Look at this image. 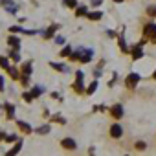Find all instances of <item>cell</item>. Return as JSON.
Wrapping results in <instances>:
<instances>
[{
	"mask_svg": "<svg viewBox=\"0 0 156 156\" xmlns=\"http://www.w3.org/2000/svg\"><path fill=\"white\" fill-rule=\"evenodd\" d=\"M57 30H59V24H51V26L42 33V39H46V41H48V39H51V37L55 35V31H57Z\"/></svg>",
	"mask_w": 156,
	"mask_h": 156,
	"instance_id": "obj_14",
	"label": "cell"
},
{
	"mask_svg": "<svg viewBox=\"0 0 156 156\" xmlns=\"http://www.w3.org/2000/svg\"><path fill=\"white\" fill-rule=\"evenodd\" d=\"M118 44H119V50H121V53H129V46H127V42H125V33H123V31L119 33Z\"/></svg>",
	"mask_w": 156,
	"mask_h": 156,
	"instance_id": "obj_17",
	"label": "cell"
},
{
	"mask_svg": "<svg viewBox=\"0 0 156 156\" xmlns=\"http://www.w3.org/2000/svg\"><path fill=\"white\" fill-rule=\"evenodd\" d=\"M70 53H72V46H70V44H66V46L59 51V57H70Z\"/></svg>",
	"mask_w": 156,
	"mask_h": 156,
	"instance_id": "obj_31",
	"label": "cell"
},
{
	"mask_svg": "<svg viewBox=\"0 0 156 156\" xmlns=\"http://www.w3.org/2000/svg\"><path fill=\"white\" fill-rule=\"evenodd\" d=\"M17 127H19V130H20L22 134H26V136H30V134H33V132H35V130L31 129V125H30V123H26V121H20V119L17 121Z\"/></svg>",
	"mask_w": 156,
	"mask_h": 156,
	"instance_id": "obj_9",
	"label": "cell"
},
{
	"mask_svg": "<svg viewBox=\"0 0 156 156\" xmlns=\"http://www.w3.org/2000/svg\"><path fill=\"white\" fill-rule=\"evenodd\" d=\"M108 114H110V118H112V119L119 121V119H123V116H125V108H123V105H121V103H114V105L108 108Z\"/></svg>",
	"mask_w": 156,
	"mask_h": 156,
	"instance_id": "obj_3",
	"label": "cell"
},
{
	"mask_svg": "<svg viewBox=\"0 0 156 156\" xmlns=\"http://www.w3.org/2000/svg\"><path fill=\"white\" fill-rule=\"evenodd\" d=\"M151 42H152V44H156V33H154V35L151 37Z\"/></svg>",
	"mask_w": 156,
	"mask_h": 156,
	"instance_id": "obj_40",
	"label": "cell"
},
{
	"mask_svg": "<svg viewBox=\"0 0 156 156\" xmlns=\"http://www.w3.org/2000/svg\"><path fill=\"white\" fill-rule=\"evenodd\" d=\"M73 13H75V17H77V19H83V17H87V15H88V6H87V4L77 6V8L73 9Z\"/></svg>",
	"mask_w": 156,
	"mask_h": 156,
	"instance_id": "obj_12",
	"label": "cell"
},
{
	"mask_svg": "<svg viewBox=\"0 0 156 156\" xmlns=\"http://www.w3.org/2000/svg\"><path fill=\"white\" fill-rule=\"evenodd\" d=\"M83 79H85V73L81 72V70H77L75 72V81H73V85H72V88H73V92L75 94H79V96H85V83H83Z\"/></svg>",
	"mask_w": 156,
	"mask_h": 156,
	"instance_id": "obj_1",
	"label": "cell"
},
{
	"mask_svg": "<svg viewBox=\"0 0 156 156\" xmlns=\"http://www.w3.org/2000/svg\"><path fill=\"white\" fill-rule=\"evenodd\" d=\"M92 57H94V51H92L90 48H81V57H79V62H81V64L90 62Z\"/></svg>",
	"mask_w": 156,
	"mask_h": 156,
	"instance_id": "obj_7",
	"label": "cell"
},
{
	"mask_svg": "<svg viewBox=\"0 0 156 156\" xmlns=\"http://www.w3.org/2000/svg\"><path fill=\"white\" fill-rule=\"evenodd\" d=\"M48 119H50L51 123H59V125H66V119H64V118H62L61 114H53V116H50Z\"/></svg>",
	"mask_w": 156,
	"mask_h": 156,
	"instance_id": "obj_24",
	"label": "cell"
},
{
	"mask_svg": "<svg viewBox=\"0 0 156 156\" xmlns=\"http://www.w3.org/2000/svg\"><path fill=\"white\" fill-rule=\"evenodd\" d=\"M50 96H51V99H61V96H59V94H57V92H51V94H50Z\"/></svg>",
	"mask_w": 156,
	"mask_h": 156,
	"instance_id": "obj_39",
	"label": "cell"
},
{
	"mask_svg": "<svg viewBox=\"0 0 156 156\" xmlns=\"http://www.w3.org/2000/svg\"><path fill=\"white\" fill-rule=\"evenodd\" d=\"M98 85H99L98 81H92V83L88 85V88H87V92H85V96H92V94H94V92L98 90Z\"/></svg>",
	"mask_w": 156,
	"mask_h": 156,
	"instance_id": "obj_29",
	"label": "cell"
},
{
	"mask_svg": "<svg viewBox=\"0 0 156 156\" xmlns=\"http://www.w3.org/2000/svg\"><path fill=\"white\" fill-rule=\"evenodd\" d=\"M6 87H4V79H2V75H0V92H4Z\"/></svg>",
	"mask_w": 156,
	"mask_h": 156,
	"instance_id": "obj_38",
	"label": "cell"
},
{
	"mask_svg": "<svg viewBox=\"0 0 156 156\" xmlns=\"http://www.w3.org/2000/svg\"><path fill=\"white\" fill-rule=\"evenodd\" d=\"M30 92H31V94H33V98L37 99V98H41V96L44 94V87H41V85H35V87H33Z\"/></svg>",
	"mask_w": 156,
	"mask_h": 156,
	"instance_id": "obj_23",
	"label": "cell"
},
{
	"mask_svg": "<svg viewBox=\"0 0 156 156\" xmlns=\"http://www.w3.org/2000/svg\"><path fill=\"white\" fill-rule=\"evenodd\" d=\"M108 136L114 138V140H119V138L123 136V127H121L119 123H112L110 129H108Z\"/></svg>",
	"mask_w": 156,
	"mask_h": 156,
	"instance_id": "obj_5",
	"label": "cell"
},
{
	"mask_svg": "<svg viewBox=\"0 0 156 156\" xmlns=\"http://www.w3.org/2000/svg\"><path fill=\"white\" fill-rule=\"evenodd\" d=\"M35 132H37L39 136H46V134L51 132V125H41L39 129H35Z\"/></svg>",
	"mask_w": 156,
	"mask_h": 156,
	"instance_id": "obj_21",
	"label": "cell"
},
{
	"mask_svg": "<svg viewBox=\"0 0 156 156\" xmlns=\"http://www.w3.org/2000/svg\"><path fill=\"white\" fill-rule=\"evenodd\" d=\"M4 110H6V119L13 121L15 119V105L13 103H4Z\"/></svg>",
	"mask_w": 156,
	"mask_h": 156,
	"instance_id": "obj_10",
	"label": "cell"
},
{
	"mask_svg": "<svg viewBox=\"0 0 156 156\" xmlns=\"http://www.w3.org/2000/svg\"><path fill=\"white\" fill-rule=\"evenodd\" d=\"M62 4H64V8H68V9H75L77 6V0H62Z\"/></svg>",
	"mask_w": 156,
	"mask_h": 156,
	"instance_id": "obj_30",
	"label": "cell"
},
{
	"mask_svg": "<svg viewBox=\"0 0 156 156\" xmlns=\"http://www.w3.org/2000/svg\"><path fill=\"white\" fill-rule=\"evenodd\" d=\"M0 4L4 6V9H6L9 15H15V13H17V6H15V2H13V0H2Z\"/></svg>",
	"mask_w": 156,
	"mask_h": 156,
	"instance_id": "obj_11",
	"label": "cell"
},
{
	"mask_svg": "<svg viewBox=\"0 0 156 156\" xmlns=\"http://www.w3.org/2000/svg\"><path fill=\"white\" fill-rule=\"evenodd\" d=\"M22 99L30 105V103H33V99H35V98H33V94H31V92H26V90H24V92H22Z\"/></svg>",
	"mask_w": 156,
	"mask_h": 156,
	"instance_id": "obj_32",
	"label": "cell"
},
{
	"mask_svg": "<svg viewBox=\"0 0 156 156\" xmlns=\"http://www.w3.org/2000/svg\"><path fill=\"white\" fill-rule=\"evenodd\" d=\"M59 145H61L64 151H70V152H73V151L77 149V143H75L73 138H62V140L59 141Z\"/></svg>",
	"mask_w": 156,
	"mask_h": 156,
	"instance_id": "obj_6",
	"label": "cell"
},
{
	"mask_svg": "<svg viewBox=\"0 0 156 156\" xmlns=\"http://www.w3.org/2000/svg\"><path fill=\"white\" fill-rule=\"evenodd\" d=\"M134 151H138V152H145V151H147V143L141 141V140L134 141Z\"/></svg>",
	"mask_w": 156,
	"mask_h": 156,
	"instance_id": "obj_26",
	"label": "cell"
},
{
	"mask_svg": "<svg viewBox=\"0 0 156 156\" xmlns=\"http://www.w3.org/2000/svg\"><path fill=\"white\" fill-rule=\"evenodd\" d=\"M154 33H156V24H154V22H147V24L143 26V37L151 41V37H152Z\"/></svg>",
	"mask_w": 156,
	"mask_h": 156,
	"instance_id": "obj_8",
	"label": "cell"
},
{
	"mask_svg": "<svg viewBox=\"0 0 156 156\" xmlns=\"http://www.w3.org/2000/svg\"><path fill=\"white\" fill-rule=\"evenodd\" d=\"M145 15H147L149 19H156V4H152V6H147V9H145Z\"/></svg>",
	"mask_w": 156,
	"mask_h": 156,
	"instance_id": "obj_27",
	"label": "cell"
},
{
	"mask_svg": "<svg viewBox=\"0 0 156 156\" xmlns=\"http://www.w3.org/2000/svg\"><path fill=\"white\" fill-rule=\"evenodd\" d=\"M140 81H141V75H140L138 72H130V73L125 77V87H127L129 90H134Z\"/></svg>",
	"mask_w": 156,
	"mask_h": 156,
	"instance_id": "obj_2",
	"label": "cell"
},
{
	"mask_svg": "<svg viewBox=\"0 0 156 156\" xmlns=\"http://www.w3.org/2000/svg\"><path fill=\"white\" fill-rule=\"evenodd\" d=\"M31 61H26L24 64H22V68H20V73L22 75H31Z\"/></svg>",
	"mask_w": 156,
	"mask_h": 156,
	"instance_id": "obj_22",
	"label": "cell"
},
{
	"mask_svg": "<svg viewBox=\"0 0 156 156\" xmlns=\"http://www.w3.org/2000/svg\"><path fill=\"white\" fill-rule=\"evenodd\" d=\"M101 4H103V0H90V6H94V8H98Z\"/></svg>",
	"mask_w": 156,
	"mask_h": 156,
	"instance_id": "obj_35",
	"label": "cell"
},
{
	"mask_svg": "<svg viewBox=\"0 0 156 156\" xmlns=\"http://www.w3.org/2000/svg\"><path fill=\"white\" fill-rule=\"evenodd\" d=\"M55 42H57V44H64V37H61V35L55 37Z\"/></svg>",
	"mask_w": 156,
	"mask_h": 156,
	"instance_id": "obj_36",
	"label": "cell"
},
{
	"mask_svg": "<svg viewBox=\"0 0 156 156\" xmlns=\"http://www.w3.org/2000/svg\"><path fill=\"white\" fill-rule=\"evenodd\" d=\"M112 2H114V4H123L125 0H112Z\"/></svg>",
	"mask_w": 156,
	"mask_h": 156,
	"instance_id": "obj_41",
	"label": "cell"
},
{
	"mask_svg": "<svg viewBox=\"0 0 156 156\" xmlns=\"http://www.w3.org/2000/svg\"><path fill=\"white\" fill-rule=\"evenodd\" d=\"M9 61H11V59H9L8 55H0V68H2V70H8V68L11 66Z\"/></svg>",
	"mask_w": 156,
	"mask_h": 156,
	"instance_id": "obj_25",
	"label": "cell"
},
{
	"mask_svg": "<svg viewBox=\"0 0 156 156\" xmlns=\"http://www.w3.org/2000/svg\"><path fill=\"white\" fill-rule=\"evenodd\" d=\"M50 68H53L55 72H61V73H66V72H68V66H66V64H61V62H53V61L50 62Z\"/></svg>",
	"mask_w": 156,
	"mask_h": 156,
	"instance_id": "obj_19",
	"label": "cell"
},
{
	"mask_svg": "<svg viewBox=\"0 0 156 156\" xmlns=\"http://www.w3.org/2000/svg\"><path fill=\"white\" fill-rule=\"evenodd\" d=\"M6 136H8V132H6V130H0V141H4V140H6Z\"/></svg>",
	"mask_w": 156,
	"mask_h": 156,
	"instance_id": "obj_37",
	"label": "cell"
},
{
	"mask_svg": "<svg viewBox=\"0 0 156 156\" xmlns=\"http://www.w3.org/2000/svg\"><path fill=\"white\" fill-rule=\"evenodd\" d=\"M129 53H130L132 61H140V59H143V46L136 42V44L129 46Z\"/></svg>",
	"mask_w": 156,
	"mask_h": 156,
	"instance_id": "obj_4",
	"label": "cell"
},
{
	"mask_svg": "<svg viewBox=\"0 0 156 156\" xmlns=\"http://www.w3.org/2000/svg\"><path fill=\"white\" fill-rule=\"evenodd\" d=\"M20 149H22V140H19V141H15V145H13V149H9L6 154L8 156H13V154H19L20 152Z\"/></svg>",
	"mask_w": 156,
	"mask_h": 156,
	"instance_id": "obj_20",
	"label": "cell"
},
{
	"mask_svg": "<svg viewBox=\"0 0 156 156\" xmlns=\"http://www.w3.org/2000/svg\"><path fill=\"white\" fill-rule=\"evenodd\" d=\"M20 85H22L24 88L30 87V75H20Z\"/></svg>",
	"mask_w": 156,
	"mask_h": 156,
	"instance_id": "obj_34",
	"label": "cell"
},
{
	"mask_svg": "<svg viewBox=\"0 0 156 156\" xmlns=\"http://www.w3.org/2000/svg\"><path fill=\"white\" fill-rule=\"evenodd\" d=\"M8 44H9V48H20V39L15 35V33H11L9 37H8Z\"/></svg>",
	"mask_w": 156,
	"mask_h": 156,
	"instance_id": "obj_15",
	"label": "cell"
},
{
	"mask_svg": "<svg viewBox=\"0 0 156 156\" xmlns=\"http://www.w3.org/2000/svg\"><path fill=\"white\" fill-rule=\"evenodd\" d=\"M79 57H81V48L75 50V51H72L68 59H70V62H79Z\"/></svg>",
	"mask_w": 156,
	"mask_h": 156,
	"instance_id": "obj_28",
	"label": "cell"
},
{
	"mask_svg": "<svg viewBox=\"0 0 156 156\" xmlns=\"http://www.w3.org/2000/svg\"><path fill=\"white\" fill-rule=\"evenodd\" d=\"M87 19H88V20H92V22H98V20H101V19H103V11H99V9H96V11H88Z\"/></svg>",
	"mask_w": 156,
	"mask_h": 156,
	"instance_id": "obj_13",
	"label": "cell"
},
{
	"mask_svg": "<svg viewBox=\"0 0 156 156\" xmlns=\"http://www.w3.org/2000/svg\"><path fill=\"white\" fill-rule=\"evenodd\" d=\"M6 72H8V75L11 77V79H13V81H20V75H22V73H20V70H17V68H13V66H9V68H8Z\"/></svg>",
	"mask_w": 156,
	"mask_h": 156,
	"instance_id": "obj_16",
	"label": "cell"
},
{
	"mask_svg": "<svg viewBox=\"0 0 156 156\" xmlns=\"http://www.w3.org/2000/svg\"><path fill=\"white\" fill-rule=\"evenodd\" d=\"M4 141H6V143H15V141H19V136H17V134H8Z\"/></svg>",
	"mask_w": 156,
	"mask_h": 156,
	"instance_id": "obj_33",
	"label": "cell"
},
{
	"mask_svg": "<svg viewBox=\"0 0 156 156\" xmlns=\"http://www.w3.org/2000/svg\"><path fill=\"white\" fill-rule=\"evenodd\" d=\"M151 77H152V79H154V81H156V70H154V72H152V75H151Z\"/></svg>",
	"mask_w": 156,
	"mask_h": 156,
	"instance_id": "obj_42",
	"label": "cell"
},
{
	"mask_svg": "<svg viewBox=\"0 0 156 156\" xmlns=\"http://www.w3.org/2000/svg\"><path fill=\"white\" fill-rule=\"evenodd\" d=\"M8 57H9L13 62H20V53H19V50H17V48H9Z\"/></svg>",
	"mask_w": 156,
	"mask_h": 156,
	"instance_id": "obj_18",
	"label": "cell"
}]
</instances>
